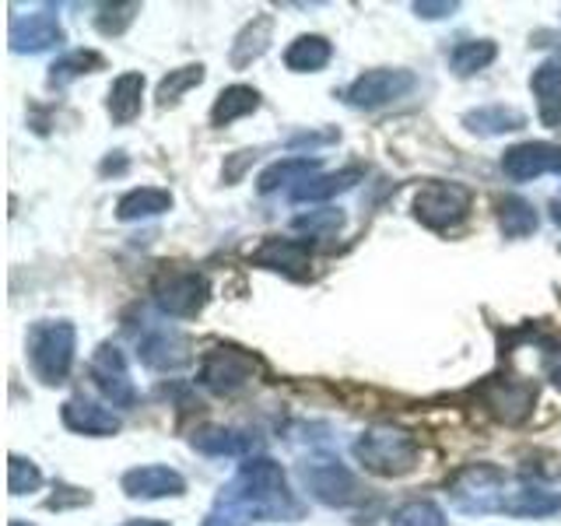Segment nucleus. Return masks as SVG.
Returning <instances> with one entry per match:
<instances>
[{
	"label": "nucleus",
	"instance_id": "20e7f679",
	"mask_svg": "<svg viewBox=\"0 0 561 526\" xmlns=\"http://www.w3.org/2000/svg\"><path fill=\"white\" fill-rule=\"evenodd\" d=\"M151 298L165 316H172V320H190V316H197L207 306L210 285L201 271L165 267V271H158V277L151 281Z\"/></svg>",
	"mask_w": 561,
	"mask_h": 526
},
{
	"label": "nucleus",
	"instance_id": "f704fd0d",
	"mask_svg": "<svg viewBox=\"0 0 561 526\" xmlns=\"http://www.w3.org/2000/svg\"><path fill=\"white\" fill-rule=\"evenodd\" d=\"M341 225H344L341 210H309V215L295 218V228L298 232H309V239H323L330 232H337Z\"/></svg>",
	"mask_w": 561,
	"mask_h": 526
},
{
	"label": "nucleus",
	"instance_id": "58836bf2",
	"mask_svg": "<svg viewBox=\"0 0 561 526\" xmlns=\"http://www.w3.org/2000/svg\"><path fill=\"white\" fill-rule=\"evenodd\" d=\"M64 495L60 499H49V508H64V505H84V502H92V495L81 488H60Z\"/></svg>",
	"mask_w": 561,
	"mask_h": 526
},
{
	"label": "nucleus",
	"instance_id": "f8f14e48",
	"mask_svg": "<svg viewBox=\"0 0 561 526\" xmlns=\"http://www.w3.org/2000/svg\"><path fill=\"white\" fill-rule=\"evenodd\" d=\"M502 172L513 183H530L540 175H561V148L548 140H526L502 155Z\"/></svg>",
	"mask_w": 561,
	"mask_h": 526
},
{
	"label": "nucleus",
	"instance_id": "bb28decb",
	"mask_svg": "<svg viewBox=\"0 0 561 526\" xmlns=\"http://www.w3.org/2000/svg\"><path fill=\"white\" fill-rule=\"evenodd\" d=\"M333 57V46L323 35H298V39L285 49V67L295 75H316L323 70Z\"/></svg>",
	"mask_w": 561,
	"mask_h": 526
},
{
	"label": "nucleus",
	"instance_id": "393cba45",
	"mask_svg": "<svg viewBox=\"0 0 561 526\" xmlns=\"http://www.w3.org/2000/svg\"><path fill=\"white\" fill-rule=\"evenodd\" d=\"M172 207V193L162 186H137L130 193H123L116 204V218L119 221H145V218H158Z\"/></svg>",
	"mask_w": 561,
	"mask_h": 526
},
{
	"label": "nucleus",
	"instance_id": "f257e3e1",
	"mask_svg": "<svg viewBox=\"0 0 561 526\" xmlns=\"http://www.w3.org/2000/svg\"><path fill=\"white\" fill-rule=\"evenodd\" d=\"M218 505L236 508L245 519H298L302 516V502L291 495L288 478L280 464L271 456H256V460L242 464L232 481L221 488Z\"/></svg>",
	"mask_w": 561,
	"mask_h": 526
},
{
	"label": "nucleus",
	"instance_id": "c756f323",
	"mask_svg": "<svg viewBox=\"0 0 561 526\" xmlns=\"http://www.w3.org/2000/svg\"><path fill=\"white\" fill-rule=\"evenodd\" d=\"M537 210L534 204H526L523 197H502L499 201V228L505 239H526L537 232Z\"/></svg>",
	"mask_w": 561,
	"mask_h": 526
},
{
	"label": "nucleus",
	"instance_id": "4be33fe9",
	"mask_svg": "<svg viewBox=\"0 0 561 526\" xmlns=\"http://www.w3.org/2000/svg\"><path fill=\"white\" fill-rule=\"evenodd\" d=\"M320 169H323V162L320 158H309V155H295V158H280V162H274V165H267L260 172V180H256V190L260 193H274V190H280V186H298V183H306V180H312V175H320Z\"/></svg>",
	"mask_w": 561,
	"mask_h": 526
},
{
	"label": "nucleus",
	"instance_id": "2f4dec72",
	"mask_svg": "<svg viewBox=\"0 0 561 526\" xmlns=\"http://www.w3.org/2000/svg\"><path fill=\"white\" fill-rule=\"evenodd\" d=\"M201 81H204V64H186L180 70H169V75L162 78V84H158V102L162 105L180 102L190 88H197Z\"/></svg>",
	"mask_w": 561,
	"mask_h": 526
},
{
	"label": "nucleus",
	"instance_id": "473e14b6",
	"mask_svg": "<svg viewBox=\"0 0 561 526\" xmlns=\"http://www.w3.org/2000/svg\"><path fill=\"white\" fill-rule=\"evenodd\" d=\"M390 526H446V513L428 499L403 502L390 516Z\"/></svg>",
	"mask_w": 561,
	"mask_h": 526
},
{
	"label": "nucleus",
	"instance_id": "4468645a",
	"mask_svg": "<svg viewBox=\"0 0 561 526\" xmlns=\"http://www.w3.org/2000/svg\"><path fill=\"white\" fill-rule=\"evenodd\" d=\"M140 365H148L151 373H180L190 365V341L175 327H158L145 341L137 344Z\"/></svg>",
	"mask_w": 561,
	"mask_h": 526
},
{
	"label": "nucleus",
	"instance_id": "b1692460",
	"mask_svg": "<svg viewBox=\"0 0 561 526\" xmlns=\"http://www.w3.org/2000/svg\"><path fill=\"white\" fill-rule=\"evenodd\" d=\"M271 39H274V18L271 14H260V18H253V22L236 35L228 60H232L236 70L250 67L253 60H260L263 53L271 49Z\"/></svg>",
	"mask_w": 561,
	"mask_h": 526
},
{
	"label": "nucleus",
	"instance_id": "9d476101",
	"mask_svg": "<svg viewBox=\"0 0 561 526\" xmlns=\"http://www.w3.org/2000/svg\"><path fill=\"white\" fill-rule=\"evenodd\" d=\"M302 481H306L309 495L316 502L330 505V508H347V505L362 502V484H358V478L347 467L333 464V460H320V464L302 467Z\"/></svg>",
	"mask_w": 561,
	"mask_h": 526
},
{
	"label": "nucleus",
	"instance_id": "c03bdc74",
	"mask_svg": "<svg viewBox=\"0 0 561 526\" xmlns=\"http://www.w3.org/2000/svg\"><path fill=\"white\" fill-rule=\"evenodd\" d=\"M8 526H28V523H22V519H11Z\"/></svg>",
	"mask_w": 561,
	"mask_h": 526
},
{
	"label": "nucleus",
	"instance_id": "72a5a7b5",
	"mask_svg": "<svg viewBox=\"0 0 561 526\" xmlns=\"http://www.w3.org/2000/svg\"><path fill=\"white\" fill-rule=\"evenodd\" d=\"M43 488V470L35 467L32 460H25V456H11L8 460V491L14 499L22 495H32V491Z\"/></svg>",
	"mask_w": 561,
	"mask_h": 526
},
{
	"label": "nucleus",
	"instance_id": "37998d69",
	"mask_svg": "<svg viewBox=\"0 0 561 526\" xmlns=\"http://www.w3.org/2000/svg\"><path fill=\"white\" fill-rule=\"evenodd\" d=\"M551 215H554V221L561 225V201H554V204H551Z\"/></svg>",
	"mask_w": 561,
	"mask_h": 526
},
{
	"label": "nucleus",
	"instance_id": "aec40b11",
	"mask_svg": "<svg viewBox=\"0 0 561 526\" xmlns=\"http://www.w3.org/2000/svg\"><path fill=\"white\" fill-rule=\"evenodd\" d=\"M463 127L470 134H481V137H502V134L523 130L526 127V113L516 110V105L491 102V105H481V110L463 113Z\"/></svg>",
	"mask_w": 561,
	"mask_h": 526
},
{
	"label": "nucleus",
	"instance_id": "ddd939ff",
	"mask_svg": "<svg viewBox=\"0 0 561 526\" xmlns=\"http://www.w3.org/2000/svg\"><path fill=\"white\" fill-rule=\"evenodd\" d=\"M60 43H64V28H60L57 8H39L32 14L11 18V28H8L11 53H43Z\"/></svg>",
	"mask_w": 561,
	"mask_h": 526
},
{
	"label": "nucleus",
	"instance_id": "1a4fd4ad",
	"mask_svg": "<svg viewBox=\"0 0 561 526\" xmlns=\"http://www.w3.org/2000/svg\"><path fill=\"white\" fill-rule=\"evenodd\" d=\"M478 400L484 403L491 418L502 421V425H523V421L534 414L537 386L516 376H491L481 382Z\"/></svg>",
	"mask_w": 561,
	"mask_h": 526
},
{
	"label": "nucleus",
	"instance_id": "7ed1b4c3",
	"mask_svg": "<svg viewBox=\"0 0 561 526\" xmlns=\"http://www.w3.org/2000/svg\"><path fill=\"white\" fill-rule=\"evenodd\" d=\"M78 333L67 320H39L28 330V365L39 382L60 386L75 365Z\"/></svg>",
	"mask_w": 561,
	"mask_h": 526
},
{
	"label": "nucleus",
	"instance_id": "ea45409f",
	"mask_svg": "<svg viewBox=\"0 0 561 526\" xmlns=\"http://www.w3.org/2000/svg\"><path fill=\"white\" fill-rule=\"evenodd\" d=\"M337 134H298L291 137V145H323V140H333Z\"/></svg>",
	"mask_w": 561,
	"mask_h": 526
},
{
	"label": "nucleus",
	"instance_id": "6e6552de",
	"mask_svg": "<svg viewBox=\"0 0 561 526\" xmlns=\"http://www.w3.org/2000/svg\"><path fill=\"white\" fill-rule=\"evenodd\" d=\"M470 204H473V193L463 183H446V180H432L417 190L414 197V218L443 232V228L460 225L470 215Z\"/></svg>",
	"mask_w": 561,
	"mask_h": 526
},
{
	"label": "nucleus",
	"instance_id": "cd10ccee",
	"mask_svg": "<svg viewBox=\"0 0 561 526\" xmlns=\"http://www.w3.org/2000/svg\"><path fill=\"white\" fill-rule=\"evenodd\" d=\"M260 110V92L250 84H232L225 88V92L215 99V110H210V123L215 127H228V123H236L242 116H250Z\"/></svg>",
	"mask_w": 561,
	"mask_h": 526
},
{
	"label": "nucleus",
	"instance_id": "0eeeda50",
	"mask_svg": "<svg viewBox=\"0 0 561 526\" xmlns=\"http://www.w3.org/2000/svg\"><path fill=\"white\" fill-rule=\"evenodd\" d=\"M256 373H260V362L250 355V351L215 347V351H207V355H204L197 382L215 397H236L239 390H245V386L253 382Z\"/></svg>",
	"mask_w": 561,
	"mask_h": 526
},
{
	"label": "nucleus",
	"instance_id": "4c0bfd02",
	"mask_svg": "<svg viewBox=\"0 0 561 526\" xmlns=\"http://www.w3.org/2000/svg\"><path fill=\"white\" fill-rule=\"evenodd\" d=\"M414 11H417V18H428V22H435V18H446V14H453V11H460V4L456 0H443V4H432V0H417L414 4Z\"/></svg>",
	"mask_w": 561,
	"mask_h": 526
},
{
	"label": "nucleus",
	"instance_id": "2eb2a0df",
	"mask_svg": "<svg viewBox=\"0 0 561 526\" xmlns=\"http://www.w3.org/2000/svg\"><path fill=\"white\" fill-rule=\"evenodd\" d=\"M253 267L285 274V277H306L312 263V245L306 239H263L260 250H253Z\"/></svg>",
	"mask_w": 561,
	"mask_h": 526
},
{
	"label": "nucleus",
	"instance_id": "a211bd4d",
	"mask_svg": "<svg viewBox=\"0 0 561 526\" xmlns=\"http://www.w3.org/2000/svg\"><path fill=\"white\" fill-rule=\"evenodd\" d=\"M190 446L204 456H253L263 438L245 428H225V425H207L190 435Z\"/></svg>",
	"mask_w": 561,
	"mask_h": 526
},
{
	"label": "nucleus",
	"instance_id": "dca6fc26",
	"mask_svg": "<svg viewBox=\"0 0 561 526\" xmlns=\"http://www.w3.org/2000/svg\"><path fill=\"white\" fill-rule=\"evenodd\" d=\"M123 491H127L130 499H169V495H183L186 481L180 470L148 464V467H134L123 473Z\"/></svg>",
	"mask_w": 561,
	"mask_h": 526
},
{
	"label": "nucleus",
	"instance_id": "e433bc0d",
	"mask_svg": "<svg viewBox=\"0 0 561 526\" xmlns=\"http://www.w3.org/2000/svg\"><path fill=\"white\" fill-rule=\"evenodd\" d=\"M201 526H250V519L239 516L236 508H225V505H215V513H210Z\"/></svg>",
	"mask_w": 561,
	"mask_h": 526
},
{
	"label": "nucleus",
	"instance_id": "412c9836",
	"mask_svg": "<svg viewBox=\"0 0 561 526\" xmlns=\"http://www.w3.org/2000/svg\"><path fill=\"white\" fill-rule=\"evenodd\" d=\"M530 88H534V95H537L540 119L548 123V127H561V57L543 60L534 70Z\"/></svg>",
	"mask_w": 561,
	"mask_h": 526
},
{
	"label": "nucleus",
	"instance_id": "c85d7f7f",
	"mask_svg": "<svg viewBox=\"0 0 561 526\" xmlns=\"http://www.w3.org/2000/svg\"><path fill=\"white\" fill-rule=\"evenodd\" d=\"M495 57H499V46L491 39H467L449 49V70L456 78H470V75H481Z\"/></svg>",
	"mask_w": 561,
	"mask_h": 526
},
{
	"label": "nucleus",
	"instance_id": "39448f33",
	"mask_svg": "<svg viewBox=\"0 0 561 526\" xmlns=\"http://www.w3.org/2000/svg\"><path fill=\"white\" fill-rule=\"evenodd\" d=\"M508 478L491 464H470L453 478L449 484V499L453 505L467 516H484V513H499L502 499H505Z\"/></svg>",
	"mask_w": 561,
	"mask_h": 526
},
{
	"label": "nucleus",
	"instance_id": "9b49d317",
	"mask_svg": "<svg viewBox=\"0 0 561 526\" xmlns=\"http://www.w3.org/2000/svg\"><path fill=\"white\" fill-rule=\"evenodd\" d=\"M88 373H92L99 393L113 403V408H134L137 403V386L130 379V368H127V358H123V351L116 344H102L95 351L92 365H88Z\"/></svg>",
	"mask_w": 561,
	"mask_h": 526
},
{
	"label": "nucleus",
	"instance_id": "c9c22d12",
	"mask_svg": "<svg viewBox=\"0 0 561 526\" xmlns=\"http://www.w3.org/2000/svg\"><path fill=\"white\" fill-rule=\"evenodd\" d=\"M137 11H140V4H105L102 14L95 18V28L102 35H123L137 18Z\"/></svg>",
	"mask_w": 561,
	"mask_h": 526
},
{
	"label": "nucleus",
	"instance_id": "f03ea898",
	"mask_svg": "<svg viewBox=\"0 0 561 526\" xmlns=\"http://www.w3.org/2000/svg\"><path fill=\"white\" fill-rule=\"evenodd\" d=\"M355 460L379 478H403L417 467V438L397 425H373L355 438Z\"/></svg>",
	"mask_w": 561,
	"mask_h": 526
},
{
	"label": "nucleus",
	"instance_id": "f3484780",
	"mask_svg": "<svg viewBox=\"0 0 561 526\" xmlns=\"http://www.w3.org/2000/svg\"><path fill=\"white\" fill-rule=\"evenodd\" d=\"M60 418L70 432L78 435H92V438H102V435H116L123 428L119 414H113L110 408H102L95 400H84V397H70L64 408H60Z\"/></svg>",
	"mask_w": 561,
	"mask_h": 526
},
{
	"label": "nucleus",
	"instance_id": "6ab92c4d",
	"mask_svg": "<svg viewBox=\"0 0 561 526\" xmlns=\"http://www.w3.org/2000/svg\"><path fill=\"white\" fill-rule=\"evenodd\" d=\"M499 513H505V516H534V519H543V516L561 513V495H558V491L540 488V484H508Z\"/></svg>",
	"mask_w": 561,
	"mask_h": 526
},
{
	"label": "nucleus",
	"instance_id": "79ce46f5",
	"mask_svg": "<svg viewBox=\"0 0 561 526\" xmlns=\"http://www.w3.org/2000/svg\"><path fill=\"white\" fill-rule=\"evenodd\" d=\"M123 526H169V523H158V519H130V523H123Z\"/></svg>",
	"mask_w": 561,
	"mask_h": 526
},
{
	"label": "nucleus",
	"instance_id": "7c9ffc66",
	"mask_svg": "<svg viewBox=\"0 0 561 526\" xmlns=\"http://www.w3.org/2000/svg\"><path fill=\"white\" fill-rule=\"evenodd\" d=\"M95 67H102V57L95 49H70L49 67V88H67L70 81H78L81 75H92Z\"/></svg>",
	"mask_w": 561,
	"mask_h": 526
},
{
	"label": "nucleus",
	"instance_id": "a878e982",
	"mask_svg": "<svg viewBox=\"0 0 561 526\" xmlns=\"http://www.w3.org/2000/svg\"><path fill=\"white\" fill-rule=\"evenodd\" d=\"M140 99H145V75L127 70L110 88V116L113 123H134L140 116Z\"/></svg>",
	"mask_w": 561,
	"mask_h": 526
},
{
	"label": "nucleus",
	"instance_id": "423d86ee",
	"mask_svg": "<svg viewBox=\"0 0 561 526\" xmlns=\"http://www.w3.org/2000/svg\"><path fill=\"white\" fill-rule=\"evenodd\" d=\"M417 88V78L411 75V70L403 67H376V70H365V75H358L355 81H351L341 99L351 105V110H382V105H393L400 99H408L411 92Z\"/></svg>",
	"mask_w": 561,
	"mask_h": 526
},
{
	"label": "nucleus",
	"instance_id": "a19ab883",
	"mask_svg": "<svg viewBox=\"0 0 561 526\" xmlns=\"http://www.w3.org/2000/svg\"><path fill=\"white\" fill-rule=\"evenodd\" d=\"M127 169V162H123V158H105L102 162V175H110V172H123Z\"/></svg>",
	"mask_w": 561,
	"mask_h": 526
},
{
	"label": "nucleus",
	"instance_id": "5701e85b",
	"mask_svg": "<svg viewBox=\"0 0 561 526\" xmlns=\"http://www.w3.org/2000/svg\"><path fill=\"white\" fill-rule=\"evenodd\" d=\"M362 169H341V172H320L312 175V180L298 183L291 190V201L295 204H323V201H333L341 197V193H347L351 186L362 183Z\"/></svg>",
	"mask_w": 561,
	"mask_h": 526
}]
</instances>
